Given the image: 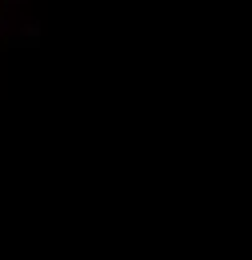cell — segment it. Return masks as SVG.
<instances>
[{"label":"cell","instance_id":"obj_1","mask_svg":"<svg viewBox=\"0 0 252 260\" xmlns=\"http://www.w3.org/2000/svg\"><path fill=\"white\" fill-rule=\"evenodd\" d=\"M4 8H12V12H20V8H24V0H4Z\"/></svg>","mask_w":252,"mask_h":260}]
</instances>
